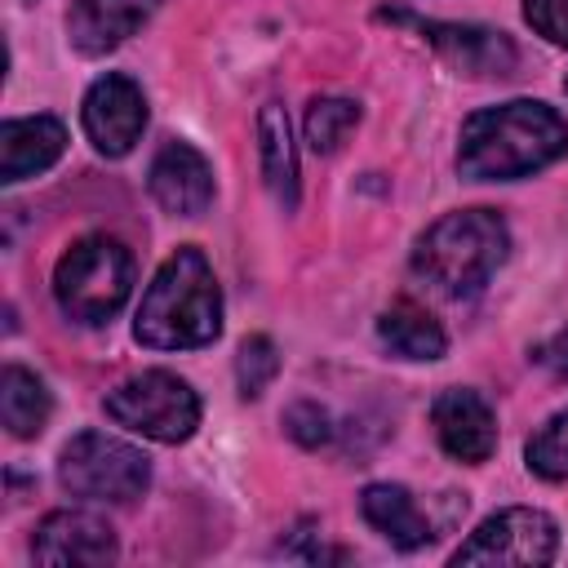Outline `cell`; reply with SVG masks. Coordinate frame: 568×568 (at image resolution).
<instances>
[{
    "instance_id": "obj_10",
    "label": "cell",
    "mask_w": 568,
    "mask_h": 568,
    "mask_svg": "<svg viewBox=\"0 0 568 568\" xmlns=\"http://www.w3.org/2000/svg\"><path fill=\"white\" fill-rule=\"evenodd\" d=\"M430 422H435V435H439L444 453L457 457V462H466V466L488 462L493 448H497V413L470 386L439 390L435 404H430Z\"/></svg>"
},
{
    "instance_id": "obj_11",
    "label": "cell",
    "mask_w": 568,
    "mask_h": 568,
    "mask_svg": "<svg viewBox=\"0 0 568 568\" xmlns=\"http://www.w3.org/2000/svg\"><path fill=\"white\" fill-rule=\"evenodd\" d=\"M151 200L173 217H200L213 204V164L191 142H164L146 169Z\"/></svg>"
},
{
    "instance_id": "obj_17",
    "label": "cell",
    "mask_w": 568,
    "mask_h": 568,
    "mask_svg": "<svg viewBox=\"0 0 568 568\" xmlns=\"http://www.w3.org/2000/svg\"><path fill=\"white\" fill-rule=\"evenodd\" d=\"M377 342L399 359H439L448 351V337L430 311L417 302H395L377 315Z\"/></svg>"
},
{
    "instance_id": "obj_15",
    "label": "cell",
    "mask_w": 568,
    "mask_h": 568,
    "mask_svg": "<svg viewBox=\"0 0 568 568\" xmlns=\"http://www.w3.org/2000/svg\"><path fill=\"white\" fill-rule=\"evenodd\" d=\"M257 155H262V182L271 191V200L293 213L297 209V146H293V133H288V111L280 102H266L257 111Z\"/></svg>"
},
{
    "instance_id": "obj_7",
    "label": "cell",
    "mask_w": 568,
    "mask_h": 568,
    "mask_svg": "<svg viewBox=\"0 0 568 568\" xmlns=\"http://www.w3.org/2000/svg\"><path fill=\"white\" fill-rule=\"evenodd\" d=\"M559 550V524L537 506H506L488 515L457 550L453 564H515L541 568Z\"/></svg>"
},
{
    "instance_id": "obj_24",
    "label": "cell",
    "mask_w": 568,
    "mask_h": 568,
    "mask_svg": "<svg viewBox=\"0 0 568 568\" xmlns=\"http://www.w3.org/2000/svg\"><path fill=\"white\" fill-rule=\"evenodd\" d=\"M532 364H541L550 377H568V328H559L541 346H532Z\"/></svg>"
},
{
    "instance_id": "obj_19",
    "label": "cell",
    "mask_w": 568,
    "mask_h": 568,
    "mask_svg": "<svg viewBox=\"0 0 568 568\" xmlns=\"http://www.w3.org/2000/svg\"><path fill=\"white\" fill-rule=\"evenodd\" d=\"M359 124V102L355 98H315L306 106V142L315 155H328L346 142V133Z\"/></svg>"
},
{
    "instance_id": "obj_3",
    "label": "cell",
    "mask_w": 568,
    "mask_h": 568,
    "mask_svg": "<svg viewBox=\"0 0 568 568\" xmlns=\"http://www.w3.org/2000/svg\"><path fill=\"white\" fill-rule=\"evenodd\" d=\"M510 253V231L493 209H462L430 222L413 244V271L448 297L479 293Z\"/></svg>"
},
{
    "instance_id": "obj_1",
    "label": "cell",
    "mask_w": 568,
    "mask_h": 568,
    "mask_svg": "<svg viewBox=\"0 0 568 568\" xmlns=\"http://www.w3.org/2000/svg\"><path fill=\"white\" fill-rule=\"evenodd\" d=\"M564 151L568 120L537 98H510L475 111L462 124L457 169L470 182H515L555 164Z\"/></svg>"
},
{
    "instance_id": "obj_13",
    "label": "cell",
    "mask_w": 568,
    "mask_h": 568,
    "mask_svg": "<svg viewBox=\"0 0 568 568\" xmlns=\"http://www.w3.org/2000/svg\"><path fill=\"white\" fill-rule=\"evenodd\" d=\"M417 27L439 49V58L462 75H510L519 62L515 44L493 27H470V22H417Z\"/></svg>"
},
{
    "instance_id": "obj_6",
    "label": "cell",
    "mask_w": 568,
    "mask_h": 568,
    "mask_svg": "<svg viewBox=\"0 0 568 568\" xmlns=\"http://www.w3.org/2000/svg\"><path fill=\"white\" fill-rule=\"evenodd\" d=\"M58 479L71 497L89 501H133L151 484V462L142 448L102 435V430H80L62 457H58Z\"/></svg>"
},
{
    "instance_id": "obj_5",
    "label": "cell",
    "mask_w": 568,
    "mask_h": 568,
    "mask_svg": "<svg viewBox=\"0 0 568 568\" xmlns=\"http://www.w3.org/2000/svg\"><path fill=\"white\" fill-rule=\"evenodd\" d=\"M102 408L115 426L155 444H182L200 426V395L178 373H164V368H146L120 382L115 390H106Z\"/></svg>"
},
{
    "instance_id": "obj_12",
    "label": "cell",
    "mask_w": 568,
    "mask_h": 568,
    "mask_svg": "<svg viewBox=\"0 0 568 568\" xmlns=\"http://www.w3.org/2000/svg\"><path fill=\"white\" fill-rule=\"evenodd\" d=\"M160 0H71L67 9V36L84 58L111 53L129 36H138Z\"/></svg>"
},
{
    "instance_id": "obj_16",
    "label": "cell",
    "mask_w": 568,
    "mask_h": 568,
    "mask_svg": "<svg viewBox=\"0 0 568 568\" xmlns=\"http://www.w3.org/2000/svg\"><path fill=\"white\" fill-rule=\"evenodd\" d=\"M359 510L399 550H417V546L435 541V524L422 515V506L413 501V493L399 488V484H368L359 493Z\"/></svg>"
},
{
    "instance_id": "obj_14",
    "label": "cell",
    "mask_w": 568,
    "mask_h": 568,
    "mask_svg": "<svg viewBox=\"0 0 568 568\" xmlns=\"http://www.w3.org/2000/svg\"><path fill=\"white\" fill-rule=\"evenodd\" d=\"M67 151V129L58 115H22L0 124V182H27L44 173Z\"/></svg>"
},
{
    "instance_id": "obj_23",
    "label": "cell",
    "mask_w": 568,
    "mask_h": 568,
    "mask_svg": "<svg viewBox=\"0 0 568 568\" xmlns=\"http://www.w3.org/2000/svg\"><path fill=\"white\" fill-rule=\"evenodd\" d=\"M524 18L537 36L568 49V0H524Z\"/></svg>"
},
{
    "instance_id": "obj_4",
    "label": "cell",
    "mask_w": 568,
    "mask_h": 568,
    "mask_svg": "<svg viewBox=\"0 0 568 568\" xmlns=\"http://www.w3.org/2000/svg\"><path fill=\"white\" fill-rule=\"evenodd\" d=\"M133 293V253L115 235H80L53 266V297L75 324H106Z\"/></svg>"
},
{
    "instance_id": "obj_2",
    "label": "cell",
    "mask_w": 568,
    "mask_h": 568,
    "mask_svg": "<svg viewBox=\"0 0 568 568\" xmlns=\"http://www.w3.org/2000/svg\"><path fill=\"white\" fill-rule=\"evenodd\" d=\"M222 333V288L200 248H178L160 262L133 315V337L151 351H195Z\"/></svg>"
},
{
    "instance_id": "obj_25",
    "label": "cell",
    "mask_w": 568,
    "mask_h": 568,
    "mask_svg": "<svg viewBox=\"0 0 568 568\" xmlns=\"http://www.w3.org/2000/svg\"><path fill=\"white\" fill-rule=\"evenodd\" d=\"M564 93H568V75H564Z\"/></svg>"
},
{
    "instance_id": "obj_22",
    "label": "cell",
    "mask_w": 568,
    "mask_h": 568,
    "mask_svg": "<svg viewBox=\"0 0 568 568\" xmlns=\"http://www.w3.org/2000/svg\"><path fill=\"white\" fill-rule=\"evenodd\" d=\"M284 430H288L302 448H320V444H328V439L337 435L333 413H328L324 404H315V399H297V404L284 413Z\"/></svg>"
},
{
    "instance_id": "obj_18",
    "label": "cell",
    "mask_w": 568,
    "mask_h": 568,
    "mask_svg": "<svg viewBox=\"0 0 568 568\" xmlns=\"http://www.w3.org/2000/svg\"><path fill=\"white\" fill-rule=\"evenodd\" d=\"M53 399L44 390V382L36 373H27L22 364H4L0 373V422L13 439H31L49 426Z\"/></svg>"
},
{
    "instance_id": "obj_20",
    "label": "cell",
    "mask_w": 568,
    "mask_h": 568,
    "mask_svg": "<svg viewBox=\"0 0 568 568\" xmlns=\"http://www.w3.org/2000/svg\"><path fill=\"white\" fill-rule=\"evenodd\" d=\"M524 457H528V470H532V475H541V479H550V484L568 479V408L555 413V417L528 439Z\"/></svg>"
},
{
    "instance_id": "obj_21",
    "label": "cell",
    "mask_w": 568,
    "mask_h": 568,
    "mask_svg": "<svg viewBox=\"0 0 568 568\" xmlns=\"http://www.w3.org/2000/svg\"><path fill=\"white\" fill-rule=\"evenodd\" d=\"M280 373V355H275V342L253 333L240 342V355H235V382H240V395L244 399H257Z\"/></svg>"
},
{
    "instance_id": "obj_9",
    "label": "cell",
    "mask_w": 568,
    "mask_h": 568,
    "mask_svg": "<svg viewBox=\"0 0 568 568\" xmlns=\"http://www.w3.org/2000/svg\"><path fill=\"white\" fill-rule=\"evenodd\" d=\"M115 550V528L93 510H53L31 537V559L49 568H98L111 564Z\"/></svg>"
},
{
    "instance_id": "obj_8",
    "label": "cell",
    "mask_w": 568,
    "mask_h": 568,
    "mask_svg": "<svg viewBox=\"0 0 568 568\" xmlns=\"http://www.w3.org/2000/svg\"><path fill=\"white\" fill-rule=\"evenodd\" d=\"M80 120H84L89 142L102 155H111V160L129 155L146 129V93L138 89V80L106 71L89 84V93L80 102Z\"/></svg>"
}]
</instances>
